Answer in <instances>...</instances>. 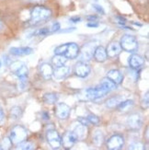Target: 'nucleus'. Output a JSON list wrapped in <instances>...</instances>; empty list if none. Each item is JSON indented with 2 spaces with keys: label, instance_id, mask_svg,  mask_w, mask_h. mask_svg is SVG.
I'll use <instances>...</instances> for the list:
<instances>
[{
  "label": "nucleus",
  "instance_id": "nucleus-1",
  "mask_svg": "<svg viewBox=\"0 0 149 150\" xmlns=\"http://www.w3.org/2000/svg\"><path fill=\"white\" fill-rule=\"evenodd\" d=\"M51 17V9H49L48 8H45L43 6H37L30 11V18L28 21V26H30V27L38 26L47 21Z\"/></svg>",
  "mask_w": 149,
  "mask_h": 150
},
{
  "label": "nucleus",
  "instance_id": "nucleus-2",
  "mask_svg": "<svg viewBox=\"0 0 149 150\" xmlns=\"http://www.w3.org/2000/svg\"><path fill=\"white\" fill-rule=\"evenodd\" d=\"M55 54H61L66 59H76L79 54V47L75 42H67L62 45H59L54 50Z\"/></svg>",
  "mask_w": 149,
  "mask_h": 150
},
{
  "label": "nucleus",
  "instance_id": "nucleus-3",
  "mask_svg": "<svg viewBox=\"0 0 149 150\" xmlns=\"http://www.w3.org/2000/svg\"><path fill=\"white\" fill-rule=\"evenodd\" d=\"M28 137V131L25 127L21 125L14 126L10 131L9 139L12 144L18 145L19 143L25 141Z\"/></svg>",
  "mask_w": 149,
  "mask_h": 150
},
{
  "label": "nucleus",
  "instance_id": "nucleus-4",
  "mask_svg": "<svg viewBox=\"0 0 149 150\" xmlns=\"http://www.w3.org/2000/svg\"><path fill=\"white\" fill-rule=\"evenodd\" d=\"M120 45L121 47V50H124L127 53L133 54L138 49V42L136 38L133 35H124L122 36L120 42Z\"/></svg>",
  "mask_w": 149,
  "mask_h": 150
},
{
  "label": "nucleus",
  "instance_id": "nucleus-5",
  "mask_svg": "<svg viewBox=\"0 0 149 150\" xmlns=\"http://www.w3.org/2000/svg\"><path fill=\"white\" fill-rule=\"evenodd\" d=\"M10 70L19 80L27 79L29 76V68L26 64L21 61H15L10 64Z\"/></svg>",
  "mask_w": 149,
  "mask_h": 150
},
{
  "label": "nucleus",
  "instance_id": "nucleus-6",
  "mask_svg": "<svg viewBox=\"0 0 149 150\" xmlns=\"http://www.w3.org/2000/svg\"><path fill=\"white\" fill-rule=\"evenodd\" d=\"M97 47V43L95 42H88L85 44L84 46L79 49V59L80 61L83 62H88L89 61L91 58H93V54H94V50Z\"/></svg>",
  "mask_w": 149,
  "mask_h": 150
},
{
  "label": "nucleus",
  "instance_id": "nucleus-7",
  "mask_svg": "<svg viewBox=\"0 0 149 150\" xmlns=\"http://www.w3.org/2000/svg\"><path fill=\"white\" fill-rule=\"evenodd\" d=\"M126 125L131 131H138L143 126V118L139 113H133L128 117Z\"/></svg>",
  "mask_w": 149,
  "mask_h": 150
},
{
  "label": "nucleus",
  "instance_id": "nucleus-8",
  "mask_svg": "<svg viewBox=\"0 0 149 150\" xmlns=\"http://www.w3.org/2000/svg\"><path fill=\"white\" fill-rule=\"evenodd\" d=\"M124 146V138L121 134H114L107 141V148L109 150H119Z\"/></svg>",
  "mask_w": 149,
  "mask_h": 150
},
{
  "label": "nucleus",
  "instance_id": "nucleus-9",
  "mask_svg": "<svg viewBox=\"0 0 149 150\" xmlns=\"http://www.w3.org/2000/svg\"><path fill=\"white\" fill-rule=\"evenodd\" d=\"M46 139L48 144L54 149H57L61 146V136L58 132L54 129L48 130L46 133Z\"/></svg>",
  "mask_w": 149,
  "mask_h": 150
},
{
  "label": "nucleus",
  "instance_id": "nucleus-10",
  "mask_svg": "<svg viewBox=\"0 0 149 150\" xmlns=\"http://www.w3.org/2000/svg\"><path fill=\"white\" fill-rule=\"evenodd\" d=\"M71 112V108L66 103H57L54 108V113L59 120H66Z\"/></svg>",
  "mask_w": 149,
  "mask_h": 150
},
{
  "label": "nucleus",
  "instance_id": "nucleus-11",
  "mask_svg": "<svg viewBox=\"0 0 149 150\" xmlns=\"http://www.w3.org/2000/svg\"><path fill=\"white\" fill-rule=\"evenodd\" d=\"M74 72L76 76L81 78H86L87 76H88L90 72H91V68H90V67L86 62L79 61L76 64Z\"/></svg>",
  "mask_w": 149,
  "mask_h": 150
},
{
  "label": "nucleus",
  "instance_id": "nucleus-12",
  "mask_svg": "<svg viewBox=\"0 0 149 150\" xmlns=\"http://www.w3.org/2000/svg\"><path fill=\"white\" fill-rule=\"evenodd\" d=\"M61 29V25L59 22H54V23H52L49 26H46V27H43L37 30L33 35L35 36H47L49 34H53L55 33L58 30Z\"/></svg>",
  "mask_w": 149,
  "mask_h": 150
},
{
  "label": "nucleus",
  "instance_id": "nucleus-13",
  "mask_svg": "<svg viewBox=\"0 0 149 150\" xmlns=\"http://www.w3.org/2000/svg\"><path fill=\"white\" fill-rule=\"evenodd\" d=\"M77 137L73 131H68L61 137V146L64 148H71L77 142Z\"/></svg>",
  "mask_w": 149,
  "mask_h": 150
},
{
  "label": "nucleus",
  "instance_id": "nucleus-14",
  "mask_svg": "<svg viewBox=\"0 0 149 150\" xmlns=\"http://www.w3.org/2000/svg\"><path fill=\"white\" fill-rule=\"evenodd\" d=\"M129 67L133 70H137L141 68L145 64V58L136 54H133L128 59Z\"/></svg>",
  "mask_w": 149,
  "mask_h": 150
},
{
  "label": "nucleus",
  "instance_id": "nucleus-15",
  "mask_svg": "<svg viewBox=\"0 0 149 150\" xmlns=\"http://www.w3.org/2000/svg\"><path fill=\"white\" fill-rule=\"evenodd\" d=\"M121 47L119 42H112L109 43L107 48H106V53H107V56L109 58H116L120 55V54L121 53Z\"/></svg>",
  "mask_w": 149,
  "mask_h": 150
},
{
  "label": "nucleus",
  "instance_id": "nucleus-16",
  "mask_svg": "<svg viewBox=\"0 0 149 150\" xmlns=\"http://www.w3.org/2000/svg\"><path fill=\"white\" fill-rule=\"evenodd\" d=\"M39 71H40L41 76L45 80H49L52 78V76H53L54 67L52 64L48 63H42L40 66V67H39Z\"/></svg>",
  "mask_w": 149,
  "mask_h": 150
},
{
  "label": "nucleus",
  "instance_id": "nucleus-17",
  "mask_svg": "<svg viewBox=\"0 0 149 150\" xmlns=\"http://www.w3.org/2000/svg\"><path fill=\"white\" fill-rule=\"evenodd\" d=\"M70 74V68L66 66H62L59 67H55L54 69L53 76L56 78L57 80H62L66 78Z\"/></svg>",
  "mask_w": 149,
  "mask_h": 150
},
{
  "label": "nucleus",
  "instance_id": "nucleus-18",
  "mask_svg": "<svg viewBox=\"0 0 149 150\" xmlns=\"http://www.w3.org/2000/svg\"><path fill=\"white\" fill-rule=\"evenodd\" d=\"M93 57L98 63H104L108 58L106 49L103 46H97L94 50Z\"/></svg>",
  "mask_w": 149,
  "mask_h": 150
},
{
  "label": "nucleus",
  "instance_id": "nucleus-19",
  "mask_svg": "<svg viewBox=\"0 0 149 150\" xmlns=\"http://www.w3.org/2000/svg\"><path fill=\"white\" fill-rule=\"evenodd\" d=\"M107 77L116 85H120L122 82V80H124V75L121 74V71L117 69L109 70L107 74Z\"/></svg>",
  "mask_w": 149,
  "mask_h": 150
},
{
  "label": "nucleus",
  "instance_id": "nucleus-20",
  "mask_svg": "<svg viewBox=\"0 0 149 150\" xmlns=\"http://www.w3.org/2000/svg\"><path fill=\"white\" fill-rule=\"evenodd\" d=\"M9 53L15 56H24L31 54L33 53V49L30 47H12L9 50Z\"/></svg>",
  "mask_w": 149,
  "mask_h": 150
},
{
  "label": "nucleus",
  "instance_id": "nucleus-21",
  "mask_svg": "<svg viewBox=\"0 0 149 150\" xmlns=\"http://www.w3.org/2000/svg\"><path fill=\"white\" fill-rule=\"evenodd\" d=\"M75 134L76 135V137L77 139H79V140H82V139H85L87 137V134H88V129H87V126L86 125H82V123L79 122V125H77L75 129H74V131Z\"/></svg>",
  "mask_w": 149,
  "mask_h": 150
},
{
  "label": "nucleus",
  "instance_id": "nucleus-22",
  "mask_svg": "<svg viewBox=\"0 0 149 150\" xmlns=\"http://www.w3.org/2000/svg\"><path fill=\"white\" fill-rule=\"evenodd\" d=\"M58 100H59V95L54 92H49L45 93L42 97V100L46 104H55Z\"/></svg>",
  "mask_w": 149,
  "mask_h": 150
},
{
  "label": "nucleus",
  "instance_id": "nucleus-23",
  "mask_svg": "<svg viewBox=\"0 0 149 150\" xmlns=\"http://www.w3.org/2000/svg\"><path fill=\"white\" fill-rule=\"evenodd\" d=\"M122 100H124V98H122L121 96L112 97L106 101V106L109 109H115V108H117V106Z\"/></svg>",
  "mask_w": 149,
  "mask_h": 150
},
{
  "label": "nucleus",
  "instance_id": "nucleus-24",
  "mask_svg": "<svg viewBox=\"0 0 149 150\" xmlns=\"http://www.w3.org/2000/svg\"><path fill=\"white\" fill-rule=\"evenodd\" d=\"M92 139H93L94 144L97 146H100L103 144V142H104V134L102 133L101 130H96L93 133Z\"/></svg>",
  "mask_w": 149,
  "mask_h": 150
},
{
  "label": "nucleus",
  "instance_id": "nucleus-25",
  "mask_svg": "<svg viewBox=\"0 0 149 150\" xmlns=\"http://www.w3.org/2000/svg\"><path fill=\"white\" fill-rule=\"evenodd\" d=\"M66 61H67L66 58L61 54H55L52 58V64H53V66L54 67H59L64 66Z\"/></svg>",
  "mask_w": 149,
  "mask_h": 150
},
{
  "label": "nucleus",
  "instance_id": "nucleus-26",
  "mask_svg": "<svg viewBox=\"0 0 149 150\" xmlns=\"http://www.w3.org/2000/svg\"><path fill=\"white\" fill-rule=\"evenodd\" d=\"M133 105V101L132 100H122L119 105L117 106V109L120 112H126L130 108H132Z\"/></svg>",
  "mask_w": 149,
  "mask_h": 150
},
{
  "label": "nucleus",
  "instance_id": "nucleus-27",
  "mask_svg": "<svg viewBox=\"0 0 149 150\" xmlns=\"http://www.w3.org/2000/svg\"><path fill=\"white\" fill-rule=\"evenodd\" d=\"M22 116V110L20 107L15 106L10 110V117L13 120H18Z\"/></svg>",
  "mask_w": 149,
  "mask_h": 150
},
{
  "label": "nucleus",
  "instance_id": "nucleus-28",
  "mask_svg": "<svg viewBox=\"0 0 149 150\" xmlns=\"http://www.w3.org/2000/svg\"><path fill=\"white\" fill-rule=\"evenodd\" d=\"M35 146L32 144L30 142H21L19 143L18 145V149H23V150H31V149H34Z\"/></svg>",
  "mask_w": 149,
  "mask_h": 150
},
{
  "label": "nucleus",
  "instance_id": "nucleus-29",
  "mask_svg": "<svg viewBox=\"0 0 149 150\" xmlns=\"http://www.w3.org/2000/svg\"><path fill=\"white\" fill-rule=\"evenodd\" d=\"M141 108L144 109V110H146L149 106V95H148V91H146L145 94H144V96L142 97L141 99Z\"/></svg>",
  "mask_w": 149,
  "mask_h": 150
},
{
  "label": "nucleus",
  "instance_id": "nucleus-30",
  "mask_svg": "<svg viewBox=\"0 0 149 150\" xmlns=\"http://www.w3.org/2000/svg\"><path fill=\"white\" fill-rule=\"evenodd\" d=\"M87 119L89 122V123H91V125H99L100 122V118L95 114H88Z\"/></svg>",
  "mask_w": 149,
  "mask_h": 150
},
{
  "label": "nucleus",
  "instance_id": "nucleus-31",
  "mask_svg": "<svg viewBox=\"0 0 149 150\" xmlns=\"http://www.w3.org/2000/svg\"><path fill=\"white\" fill-rule=\"evenodd\" d=\"M12 145L9 138H5L1 143V149H8Z\"/></svg>",
  "mask_w": 149,
  "mask_h": 150
},
{
  "label": "nucleus",
  "instance_id": "nucleus-32",
  "mask_svg": "<svg viewBox=\"0 0 149 150\" xmlns=\"http://www.w3.org/2000/svg\"><path fill=\"white\" fill-rule=\"evenodd\" d=\"M93 8H95V10L98 12V13H100V14H102V15H104V13H105V11H104V9H103L100 6H98V5H93Z\"/></svg>",
  "mask_w": 149,
  "mask_h": 150
},
{
  "label": "nucleus",
  "instance_id": "nucleus-33",
  "mask_svg": "<svg viewBox=\"0 0 149 150\" xmlns=\"http://www.w3.org/2000/svg\"><path fill=\"white\" fill-rule=\"evenodd\" d=\"M78 122L80 123H82V125H86V126H88L89 125V122L88 121V119L86 118V117H79V118H78Z\"/></svg>",
  "mask_w": 149,
  "mask_h": 150
},
{
  "label": "nucleus",
  "instance_id": "nucleus-34",
  "mask_svg": "<svg viewBox=\"0 0 149 150\" xmlns=\"http://www.w3.org/2000/svg\"><path fill=\"white\" fill-rule=\"evenodd\" d=\"M5 118V112H4V110L3 108L0 106V122H2L3 120Z\"/></svg>",
  "mask_w": 149,
  "mask_h": 150
},
{
  "label": "nucleus",
  "instance_id": "nucleus-35",
  "mask_svg": "<svg viewBox=\"0 0 149 150\" xmlns=\"http://www.w3.org/2000/svg\"><path fill=\"white\" fill-rule=\"evenodd\" d=\"M70 21H72L74 23H76V22H80L81 21V18H78V17H73L70 18Z\"/></svg>",
  "mask_w": 149,
  "mask_h": 150
},
{
  "label": "nucleus",
  "instance_id": "nucleus-36",
  "mask_svg": "<svg viewBox=\"0 0 149 150\" xmlns=\"http://www.w3.org/2000/svg\"><path fill=\"white\" fill-rule=\"evenodd\" d=\"M87 18H88V21L95 22V21H97V19H98V17H97V16H88Z\"/></svg>",
  "mask_w": 149,
  "mask_h": 150
},
{
  "label": "nucleus",
  "instance_id": "nucleus-37",
  "mask_svg": "<svg viewBox=\"0 0 149 150\" xmlns=\"http://www.w3.org/2000/svg\"><path fill=\"white\" fill-rule=\"evenodd\" d=\"M26 1L30 2V3H34V4H42L45 1V0H26Z\"/></svg>",
  "mask_w": 149,
  "mask_h": 150
},
{
  "label": "nucleus",
  "instance_id": "nucleus-38",
  "mask_svg": "<svg viewBox=\"0 0 149 150\" xmlns=\"http://www.w3.org/2000/svg\"><path fill=\"white\" fill-rule=\"evenodd\" d=\"M99 26L98 23H88V27H90V28H97Z\"/></svg>",
  "mask_w": 149,
  "mask_h": 150
},
{
  "label": "nucleus",
  "instance_id": "nucleus-39",
  "mask_svg": "<svg viewBox=\"0 0 149 150\" xmlns=\"http://www.w3.org/2000/svg\"><path fill=\"white\" fill-rule=\"evenodd\" d=\"M4 28H5V26H4V23L0 21V30H4Z\"/></svg>",
  "mask_w": 149,
  "mask_h": 150
},
{
  "label": "nucleus",
  "instance_id": "nucleus-40",
  "mask_svg": "<svg viewBox=\"0 0 149 150\" xmlns=\"http://www.w3.org/2000/svg\"><path fill=\"white\" fill-rule=\"evenodd\" d=\"M2 67V61L0 60V67Z\"/></svg>",
  "mask_w": 149,
  "mask_h": 150
}]
</instances>
